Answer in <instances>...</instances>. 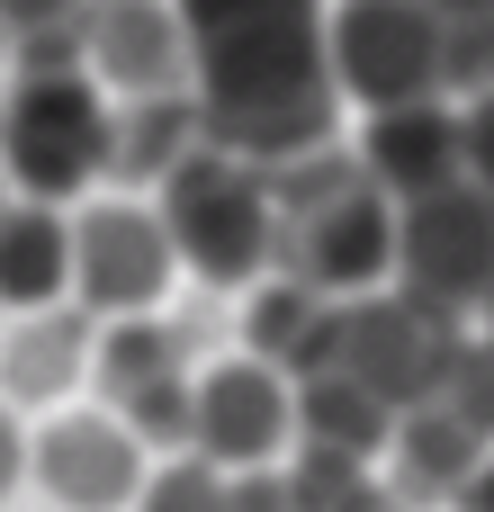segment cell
I'll list each match as a JSON object with an SVG mask.
<instances>
[{
  "mask_svg": "<svg viewBox=\"0 0 494 512\" xmlns=\"http://www.w3.org/2000/svg\"><path fill=\"white\" fill-rule=\"evenodd\" d=\"M189 36V99L207 144L243 162H297L342 144V90L324 63L333 0H171Z\"/></svg>",
  "mask_w": 494,
  "mask_h": 512,
  "instance_id": "1",
  "label": "cell"
},
{
  "mask_svg": "<svg viewBox=\"0 0 494 512\" xmlns=\"http://www.w3.org/2000/svg\"><path fill=\"white\" fill-rule=\"evenodd\" d=\"M270 270L315 297L387 288L396 270V198L360 171L351 144H315L270 162Z\"/></svg>",
  "mask_w": 494,
  "mask_h": 512,
  "instance_id": "2",
  "label": "cell"
},
{
  "mask_svg": "<svg viewBox=\"0 0 494 512\" xmlns=\"http://www.w3.org/2000/svg\"><path fill=\"white\" fill-rule=\"evenodd\" d=\"M153 216L171 234V261L198 270L207 288H252L270 279V171L225 153V144H198L162 189H153Z\"/></svg>",
  "mask_w": 494,
  "mask_h": 512,
  "instance_id": "3",
  "label": "cell"
},
{
  "mask_svg": "<svg viewBox=\"0 0 494 512\" xmlns=\"http://www.w3.org/2000/svg\"><path fill=\"white\" fill-rule=\"evenodd\" d=\"M108 171V90L90 63L72 72H9L0 81V180L18 198H81Z\"/></svg>",
  "mask_w": 494,
  "mask_h": 512,
  "instance_id": "4",
  "label": "cell"
},
{
  "mask_svg": "<svg viewBox=\"0 0 494 512\" xmlns=\"http://www.w3.org/2000/svg\"><path fill=\"white\" fill-rule=\"evenodd\" d=\"M468 351V324L405 297V288H360V297H333V342H324V369H342L351 387H369L387 414L405 405H432L450 387Z\"/></svg>",
  "mask_w": 494,
  "mask_h": 512,
  "instance_id": "5",
  "label": "cell"
},
{
  "mask_svg": "<svg viewBox=\"0 0 494 512\" xmlns=\"http://www.w3.org/2000/svg\"><path fill=\"white\" fill-rule=\"evenodd\" d=\"M387 288L477 324L494 306V189L477 180H450V189H423L396 207V270Z\"/></svg>",
  "mask_w": 494,
  "mask_h": 512,
  "instance_id": "6",
  "label": "cell"
},
{
  "mask_svg": "<svg viewBox=\"0 0 494 512\" xmlns=\"http://www.w3.org/2000/svg\"><path fill=\"white\" fill-rule=\"evenodd\" d=\"M324 63L351 108H405L450 99L441 90V36L423 0H333L324 9Z\"/></svg>",
  "mask_w": 494,
  "mask_h": 512,
  "instance_id": "7",
  "label": "cell"
},
{
  "mask_svg": "<svg viewBox=\"0 0 494 512\" xmlns=\"http://www.w3.org/2000/svg\"><path fill=\"white\" fill-rule=\"evenodd\" d=\"M90 387L108 396V414L144 441V450H189V333L153 324V315H108L90 342Z\"/></svg>",
  "mask_w": 494,
  "mask_h": 512,
  "instance_id": "8",
  "label": "cell"
},
{
  "mask_svg": "<svg viewBox=\"0 0 494 512\" xmlns=\"http://www.w3.org/2000/svg\"><path fill=\"white\" fill-rule=\"evenodd\" d=\"M171 279H180V261H171V234L144 198H90L72 216V306H90L99 324L153 315Z\"/></svg>",
  "mask_w": 494,
  "mask_h": 512,
  "instance_id": "9",
  "label": "cell"
},
{
  "mask_svg": "<svg viewBox=\"0 0 494 512\" xmlns=\"http://www.w3.org/2000/svg\"><path fill=\"white\" fill-rule=\"evenodd\" d=\"M27 477L54 495L63 512H126L144 486V441L90 405V414H54L45 432H27Z\"/></svg>",
  "mask_w": 494,
  "mask_h": 512,
  "instance_id": "10",
  "label": "cell"
},
{
  "mask_svg": "<svg viewBox=\"0 0 494 512\" xmlns=\"http://www.w3.org/2000/svg\"><path fill=\"white\" fill-rule=\"evenodd\" d=\"M288 441H297V423H288V378L279 369H261V360L198 369V387H189V450L198 459H216V468H270Z\"/></svg>",
  "mask_w": 494,
  "mask_h": 512,
  "instance_id": "11",
  "label": "cell"
},
{
  "mask_svg": "<svg viewBox=\"0 0 494 512\" xmlns=\"http://www.w3.org/2000/svg\"><path fill=\"white\" fill-rule=\"evenodd\" d=\"M81 63L108 99H144V90H189V36L171 0H90L81 18Z\"/></svg>",
  "mask_w": 494,
  "mask_h": 512,
  "instance_id": "12",
  "label": "cell"
},
{
  "mask_svg": "<svg viewBox=\"0 0 494 512\" xmlns=\"http://www.w3.org/2000/svg\"><path fill=\"white\" fill-rule=\"evenodd\" d=\"M360 171L405 207V198H423V189H450V180H468V162H459V99H405V108H369V126H360Z\"/></svg>",
  "mask_w": 494,
  "mask_h": 512,
  "instance_id": "13",
  "label": "cell"
},
{
  "mask_svg": "<svg viewBox=\"0 0 494 512\" xmlns=\"http://www.w3.org/2000/svg\"><path fill=\"white\" fill-rule=\"evenodd\" d=\"M90 342H99V315L90 306H72V297L27 306L0 333V405H63L90 378Z\"/></svg>",
  "mask_w": 494,
  "mask_h": 512,
  "instance_id": "14",
  "label": "cell"
},
{
  "mask_svg": "<svg viewBox=\"0 0 494 512\" xmlns=\"http://www.w3.org/2000/svg\"><path fill=\"white\" fill-rule=\"evenodd\" d=\"M486 423L477 414H459L450 396H432V405H405L396 414V432H387V486L405 495V504H450L459 486H468V468L486 459Z\"/></svg>",
  "mask_w": 494,
  "mask_h": 512,
  "instance_id": "15",
  "label": "cell"
},
{
  "mask_svg": "<svg viewBox=\"0 0 494 512\" xmlns=\"http://www.w3.org/2000/svg\"><path fill=\"white\" fill-rule=\"evenodd\" d=\"M207 144L198 126V99L189 90H144V99H108V171L99 180H126V189H162L189 153Z\"/></svg>",
  "mask_w": 494,
  "mask_h": 512,
  "instance_id": "16",
  "label": "cell"
},
{
  "mask_svg": "<svg viewBox=\"0 0 494 512\" xmlns=\"http://www.w3.org/2000/svg\"><path fill=\"white\" fill-rule=\"evenodd\" d=\"M72 297V216L45 198H0V315Z\"/></svg>",
  "mask_w": 494,
  "mask_h": 512,
  "instance_id": "17",
  "label": "cell"
},
{
  "mask_svg": "<svg viewBox=\"0 0 494 512\" xmlns=\"http://www.w3.org/2000/svg\"><path fill=\"white\" fill-rule=\"evenodd\" d=\"M324 342H333V297L270 270L243 306V360H261L279 378H306V369H324Z\"/></svg>",
  "mask_w": 494,
  "mask_h": 512,
  "instance_id": "18",
  "label": "cell"
},
{
  "mask_svg": "<svg viewBox=\"0 0 494 512\" xmlns=\"http://www.w3.org/2000/svg\"><path fill=\"white\" fill-rule=\"evenodd\" d=\"M288 423H297V441L306 450H342V459H387V432H396V414L369 396V387H351L342 369H306V378H288Z\"/></svg>",
  "mask_w": 494,
  "mask_h": 512,
  "instance_id": "19",
  "label": "cell"
},
{
  "mask_svg": "<svg viewBox=\"0 0 494 512\" xmlns=\"http://www.w3.org/2000/svg\"><path fill=\"white\" fill-rule=\"evenodd\" d=\"M423 9L441 36V90L450 99L494 90V0H423Z\"/></svg>",
  "mask_w": 494,
  "mask_h": 512,
  "instance_id": "20",
  "label": "cell"
},
{
  "mask_svg": "<svg viewBox=\"0 0 494 512\" xmlns=\"http://www.w3.org/2000/svg\"><path fill=\"white\" fill-rule=\"evenodd\" d=\"M135 512H225V468L198 459V450H171V459L135 486Z\"/></svg>",
  "mask_w": 494,
  "mask_h": 512,
  "instance_id": "21",
  "label": "cell"
},
{
  "mask_svg": "<svg viewBox=\"0 0 494 512\" xmlns=\"http://www.w3.org/2000/svg\"><path fill=\"white\" fill-rule=\"evenodd\" d=\"M225 512H315L306 486L270 459V468H225Z\"/></svg>",
  "mask_w": 494,
  "mask_h": 512,
  "instance_id": "22",
  "label": "cell"
},
{
  "mask_svg": "<svg viewBox=\"0 0 494 512\" xmlns=\"http://www.w3.org/2000/svg\"><path fill=\"white\" fill-rule=\"evenodd\" d=\"M90 0H0V45H36V36H81Z\"/></svg>",
  "mask_w": 494,
  "mask_h": 512,
  "instance_id": "23",
  "label": "cell"
},
{
  "mask_svg": "<svg viewBox=\"0 0 494 512\" xmlns=\"http://www.w3.org/2000/svg\"><path fill=\"white\" fill-rule=\"evenodd\" d=\"M459 162H468L477 189H494V90H468L459 99Z\"/></svg>",
  "mask_w": 494,
  "mask_h": 512,
  "instance_id": "24",
  "label": "cell"
},
{
  "mask_svg": "<svg viewBox=\"0 0 494 512\" xmlns=\"http://www.w3.org/2000/svg\"><path fill=\"white\" fill-rule=\"evenodd\" d=\"M18 477H27V432H18V405H0V504L18 495Z\"/></svg>",
  "mask_w": 494,
  "mask_h": 512,
  "instance_id": "25",
  "label": "cell"
},
{
  "mask_svg": "<svg viewBox=\"0 0 494 512\" xmlns=\"http://www.w3.org/2000/svg\"><path fill=\"white\" fill-rule=\"evenodd\" d=\"M333 512H414V504H405V495H396L387 477H360V486H351V495H342Z\"/></svg>",
  "mask_w": 494,
  "mask_h": 512,
  "instance_id": "26",
  "label": "cell"
},
{
  "mask_svg": "<svg viewBox=\"0 0 494 512\" xmlns=\"http://www.w3.org/2000/svg\"><path fill=\"white\" fill-rule=\"evenodd\" d=\"M450 512H494V441H486V459L468 468V486L450 495Z\"/></svg>",
  "mask_w": 494,
  "mask_h": 512,
  "instance_id": "27",
  "label": "cell"
},
{
  "mask_svg": "<svg viewBox=\"0 0 494 512\" xmlns=\"http://www.w3.org/2000/svg\"><path fill=\"white\" fill-rule=\"evenodd\" d=\"M477 324H486V333H477V342H486V360H494V306H486V315H477Z\"/></svg>",
  "mask_w": 494,
  "mask_h": 512,
  "instance_id": "28",
  "label": "cell"
},
{
  "mask_svg": "<svg viewBox=\"0 0 494 512\" xmlns=\"http://www.w3.org/2000/svg\"><path fill=\"white\" fill-rule=\"evenodd\" d=\"M0 81H9V45H0Z\"/></svg>",
  "mask_w": 494,
  "mask_h": 512,
  "instance_id": "29",
  "label": "cell"
},
{
  "mask_svg": "<svg viewBox=\"0 0 494 512\" xmlns=\"http://www.w3.org/2000/svg\"><path fill=\"white\" fill-rule=\"evenodd\" d=\"M0 189H9V180H0Z\"/></svg>",
  "mask_w": 494,
  "mask_h": 512,
  "instance_id": "30",
  "label": "cell"
}]
</instances>
